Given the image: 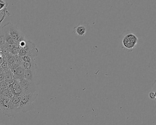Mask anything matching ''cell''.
<instances>
[{
	"label": "cell",
	"mask_w": 156,
	"mask_h": 125,
	"mask_svg": "<svg viewBox=\"0 0 156 125\" xmlns=\"http://www.w3.org/2000/svg\"><path fill=\"white\" fill-rule=\"evenodd\" d=\"M138 41L137 36L133 34H128L122 40V45L127 50H133L136 47Z\"/></svg>",
	"instance_id": "obj_3"
},
{
	"label": "cell",
	"mask_w": 156,
	"mask_h": 125,
	"mask_svg": "<svg viewBox=\"0 0 156 125\" xmlns=\"http://www.w3.org/2000/svg\"><path fill=\"white\" fill-rule=\"evenodd\" d=\"M38 96V93L36 92L22 97L20 105L17 110L18 113H26L32 110L34 108L33 103L36 100Z\"/></svg>",
	"instance_id": "obj_1"
},
{
	"label": "cell",
	"mask_w": 156,
	"mask_h": 125,
	"mask_svg": "<svg viewBox=\"0 0 156 125\" xmlns=\"http://www.w3.org/2000/svg\"><path fill=\"white\" fill-rule=\"evenodd\" d=\"M4 73H5V81H7L8 83L15 79L14 74L10 69H9L7 72H5Z\"/></svg>",
	"instance_id": "obj_11"
},
{
	"label": "cell",
	"mask_w": 156,
	"mask_h": 125,
	"mask_svg": "<svg viewBox=\"0 0 156 125\" xmlns=\"http://www.w3.org/2000/svg\"><path fill=\"white\" fill-rule=\"evenodd\" d=\"M11 99L0 95V110L5 116L11 117L10 103Z\"/></svg>",
	"instance_id": "obj_5"
},
{
	"label": "cell",
	"mask_w": 156,
	"mask_h": 125,
	"mask_svg": "<svg viewBox=\"0 0 156 125\" xmlns=\"http://www.w3.org/2000/svg\"><path fill=\"white\" fill-rule=\"evenodd\" d=\"M21 66L25 70L38 69V66L35 62V61L31 62H23L21 61Z\"/></svg>",
	"instance_id": "obj_9"
},
{
	"label": "cell",
	"mask_w": 156,
	"mask_h": 125,
	"mask_svg": "<svg viewBox=\"0 0 156 125\" xmlns=\"http://www.w3.org/2000/svg\"><path fill=\"white\" fill-rule=\"evenodd\" d=\"M9 88V83L7 81L4 80L3 82L0 83V93Z\"/></svg>",
	"instance_id": "obj_13"
},
{
	"label": "cell",
	"mask_w": 156,
	"mask_h": 125,
	"mask_svg": "<svg viewBox=\"0 0 156 125\" xmlns=\"http://www.w3.org/2000/svg\"><path fill=\"white\" fill-rule=\"evenodd\" d=\"M4 26L16 44L25 39L23 34L20 30L16 25L11 23H9L5 24Z\"/></svg>",
	"instance_id": "obj_2"
},
{
	"label": "cell",
	"mask_w": 156,
	"mask_h": 125,
	"mask_svg": "<svg viewBox=\"0 0 156 125\" xmlns=\"http://www.w3.org/2000/svg\"><path fill=\"white\" fill-rule=\"evenodd\" d=\"M37 69L25 70L24 78L29 82L35 83L37 79Z\"/></svg>",
	"instance_id": "obj_7"
},
{
	"label": "cell",
	"mask_w": 156,
	"mask_h": 125,
	"mask_svg": "<svg viewBox=\"0 0 156 125\" xmlns=\"http://www.w3.org/2000/svg\"><path fill=\"white\" fill-rule=\"evenodd\" d=\"M8 6V3L5 2L0 0V12L3 11L5 9H7Z\"/></svg>",
	"instance_id": "obj_14"
},
{
	"label": "cell",
	"mask_w": 156,
	"mask_h": 125,
	"mask_svg": "<svg viewBox=\"0 0 156 125\" xmlns=\"http://www.w3.org/2000/svg\"><path fill=\"white\" fill-rule=\"evenodd\" d=\"M19 83L20 87L22 90L23 96L36 92V86L35 83H31L24 78L19 81Z\"/></svg>",
	"instance_id": "obj_4"
},
{
	"label": "cell",
	"mask_w": 156,
	"mask_h": 125,
	"mask_svg": "<svg viewBox=\"0 0 156 125\" xmlns=\"http://www.w3.org/2000/svg\"><path fill=\"white\" fill-rule=\"evenodd\" d=\"M149 97L151 99H155L156 98V94L155 92H151L149 94Z\"/></svg>",
	"instance_id": "obj_15"
},
{
	"label": "cell",
	"mask_w": 156,
	"mask_h": 125,
	"mask_svg": "<svg viewBox=\"0 0 156 125\" xmlns=\"http://www.w3.org/2000/svg\"><path fill=\"white\" fill-rule=\"evenodd\" d=\"M11 70L14 74V77L16 80L19 81L24 78V74L25 70L21 66Z\"/></svg>",
	"instance_id": "obj_8"
},
{
	"label": "cell",
	"mask_w": 156,
	"mask_h": 125,
	"mask_svg": "<svg viewBox=\"0 0 156 125\" xmlns=\"http://www.w3.org/2000/svg\"><path fill=\"white\" fill-rule=\"evenodd\" d=\"M0 125H1V124H0Z\"/></svg>",
	"instance_id": "obj_18"
},
{
	"label": "cell",
	"mask_w": 156,
	"mask_h": 125,
	"mask_svg": "<svg viewBox=\"0 0 156 125\" xmlns=\"http://www.w3.org/2000/svg\"><path fill=\"white\" fill-rule=\"evenodd\" d=\"M74 30L75 33L79 36H84L86 33V28L83 25H79L76 27H75Z\"/></svg>",
	"instance_id": "obj_10"
},
{
	"label": "cell",
	"mask_w": 156,
	"mask_h": 125,
	"mask_svg": "<svg viewBox=\"0 0 156 125\" xmlns=\"http://www.w3.org/2000/svg\"><path fill=\"white\" fill-rule=\"evenodd\" d=\"M21 99V97H13L11 100V117H14L16 114L18 113L17 110L20 105Z\"/></svg>",
	"instance_id": "obj_6"
},
{
	"label": "cell",
	"mask_w": 156,
	"mask_h": 125,
	"mask_svg": "<svg viewBox=\"0 0 156 125\" xmlns=\"http://www.w3.org/2000/svg\"><path fill=\"white\" fill-rule=\"evenodd\" d=\"M4 73V71H3V69L2 68L1 66L0 67V74L2 73Z\"/></svg>",
	"instance_id": "obj_17"
},
{
	"label": "cell",
	"mask_w": 156,
	"mask_h": 125,
	"mask_svg": "<svg viewBox=\"0 0 156 125\" xmlns=\"http://www.w3.org/2000/svg\"><path fill=\"white\" fill-rule=\"evenodd\" d=\"M0 50L1 52L5 55V56H7L10 54L9 52L8 48V45L6 43L4 45L0 47Z\"/></svg>",
	"instance_id": "obj_12"
},
{
	"label": "cell",
	"mask_w": 156,
	"mask_h": 125,
	"mask_svg": "<svg viewBox=\"0 0 156 125\" xmlns=\"http://www.w3.org/2000/svg\"><path fill=\"white\" fill-rule=\"evenodd\" d=\"M5 80V73H4L0 74V83L3 82Z\"/></svg>",
	"instance_id": "obj_16"
}]
</instances>
